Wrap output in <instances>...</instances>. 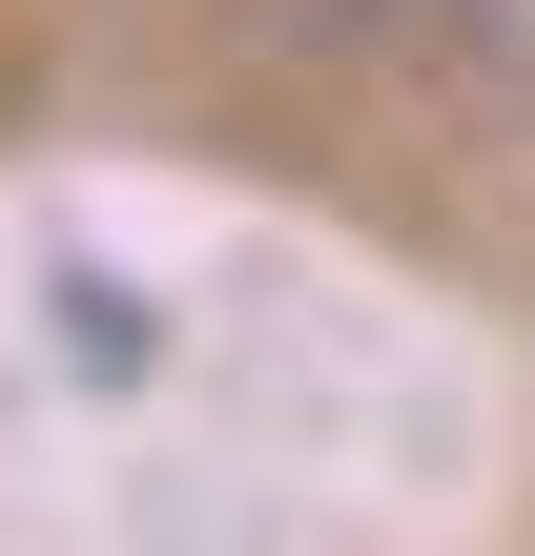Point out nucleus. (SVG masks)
<instances>
[{"label": "nucleus", "mask_w": 535, "mask_h": 556, "mask_svg": "<svg viewBox=\"0 0 535 556\" xmlns=\"http://www.w3.org/2000/svg\"><path fill=\"white\" fill-rule=\"evenodd\" d=\"M495 62H515V103H535V0H495Z\"/></svg>", "instance_id": "f257e3e1"}]
</instances>
